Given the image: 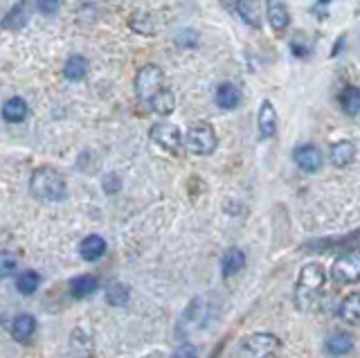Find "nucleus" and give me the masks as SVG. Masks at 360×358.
Instances as JSON below:
<instances>
[{
	"mask_svg": "<svg viewBox=\"0 0 360 358\" xmlns=\"http://www.w3.org/2000/svg\"><path fill=\"white\" fill-rule=\"evenodd\" d=\"M30 192L34 199L45 203H59L68 196V185L57 169L52 167H39L30 178Z\"/></svg>",
	"mask_w": 360,
	"mask_h": 358,
	"instance_id": "1",
	"label": "nucleus"
},
{
	"mask_svg": "<svg viewBox=\"0 0 360 358\" xmlns=\"http://www.w3.org/2000/svg\"><path fill=\"white\" fill-rule=\"evenodd\" d=\"M324 282H327V271L318 262H311L302 266L300 277H297L295 284V304L300 309H309L311 304L318 298V293L322 291Z\"/></svg>",
	"mask_w": 360,
	"mask_h": 358,
	"instance_id": "2",
	"label": "nucleus"
},
{
	"mask_svg": "<svg viewBox=\"0 0 360 358\" xmlns=\"http://www.w3.org/2000/svg\"><path fill=\"white\" fill-rule=\"evenodd\" d=\"M162 82H165V75H162V68L156 64H147L138 70L135 75V93H138L140 102L151 104V100L162 91Z\"/></svg>",
	"mask_w": 360,
	"mask_h": 358,
	"instance_id": "3",
	"label": "nucleus"
},
{
	"mask_svg": "<svg viewBox=\"0 0 360 358\" xmlns=\"http://www.w3.org/2000/svg\"><path fill=\"white\" fill-rule=\"evenodd\" d=\"M277 352L279 338L275 334H252L239 345V358H273Z\"/></svg>",
	"mask_w": 360,
	"mask_h": 358,
	"instance_id": "4",
	"label": "nucleus"
},
{
	"mask_svg": "<svg viewBox=\"0 0 360 358\" xmlns=\"http://www.w3.org/2000/svg\"><path fill=\"white\" fill-rule=\"evenodd\" d=\"M216 133L207 122H196L189 127L185 136V147L196 156H210L216 149Z\"/></svg>",
	"mask_w": 360,
	"mask_h": 358,
	"instance_id": "5",
	"label": "nucleus"
},
{
	"mask_svg": "<svg viewBox=\"0 0 360 358\" xmlns=\"http://www.w3.org/2000/svg\"><path fill=\"white\" fill-rule=\"evenodd\" d=\"M333 282L340 286L354 284L360 280V250H349V253L340 255L331 268Z\"/></svg>",
	"mask_w": 360,
	"mask_h": 358,
	"instance_id": "6",
	"label": "nucleus"
},
{
	"mask_svg": "<svg viewBox=\"0 0 360 358\" xmlns=\"http://www.w3.org/2000/svg\"><path fill=\"white\" fill-rule=\"evenodd\" d=\"M151 140L156 142L158 147L171 151V154H176L183 147V136H180L178 127L174 124H167V122H160V124H153L151 127Z\"/></svg>",
	"mask_w": 360,
	"mask_h": 358,
	"instance_id": "7",
	"label": "nucleus"
},
{
	"mask_svg": "<svg viewBox=\"0 0 360 358\" xmlns=\"http://www.w3.org/2000/svg\"><path fill=\"white\" fill-rule=\"evenodd\" d=\"M293 160H295V165L302 169V172L315 174L322 167L324 158H322V151L315 145H300V147H295V151H293Z\"/></svg>",
	"mask_w": 360,
	"mask_h": 358,
	"instance_id": "8",
	"label": "nucleus"
},
{
	"mask_svg": "<svg viewBox=\"0 0 360 358\" xmlns=\"http://www.w3.org/2000/svg\"><path fill=\"white\" fill-rule=\"evenodd\" d=\"M257 127H259V138L261 140L275 138V133H277V111H275L273 102H268V100L261 102V109H259V115H257Z\"/></svg>",
	"mask_w": 360,
	"mask_h": 358,
	"instance_id": "9",
	"label": "nucleus"
},
{
	"mask_svg": "<svg viewBox=\"0 0 360 358\" xmlns=\"http://www.w3.org/2000/svg\"><path fill=\"white\" fill-rule=\"evenodd\" d=\"M356 347V340L347 331H336V334H331L327 340H324V349H327V354L333 356V358H342L354 352Z\"/></svg>",
	"mask_w": 360,
	"mask_h": 358,
	"instance_id": "10",
	"label": "nucleus"
},
{
	"mask_svg": "<svg viewBox=\"0 0 360 358\" xmlns=\"http://www.w3.org/2000/svg\"><path fill=\"white\" fill-rule=\"evenodd\" d=\"M266 12H268V23L275 32H286L291 25V12L284 0H266Z\"/></svg>",
	"mask_w": 360,
	"mask_h": 358,
	"instance_id": "11",
	"label": "nucleus"
},
{
	"mask_svg": "<svg viewBox=\"0 0 360 358\" xmlns=\"http://www.w3.org/2000/svg\"><path fill=\"white\" fill-rule=\"evenodd\" d=\"M214 100H216V104H219V109H223V111L237 109V106L241 104V91H239V86L237 84H230V82L221 84L219 88H216Z\"/></svg>",
	"mask_w": 360,
	"mask_h": 358,
	"instance_id": "12",
	"label": "nucleus"
},
{
	"mask_svg": "<svg viewBox=\"0 0 360 358\" xmlns=\"http://www.w3.org/2000/svg\"><path fill=\"white\" fill-rule=\"evenodd\" d=\"M36 331V320L30 316V313H21V316H16L14 322H12V338L16 343H30L32 336Z\"/></svg>",
	"mask_w": 360,
	"mask_h": 358,
	"instance_id": "13",
	"label": "nucleus"
},
{
	"mask_svg": "<svg viewBox=\"0 0 360 358\" xmlns=\"http://www.w3.org/2000/svg\"><path fill=\"white\" fill-rule=\"evenodd\" d=\"M246 253H243L241 248H230L228 253L223 255L221 259V273L223 277H232V275H237L241 273L243 268H246Z\"/></svg>",
	"mask_w": 360,
	"mask_h": 358,
	"instance_id": "14",
	"label": "nucleus"
},
{
	"mask_svg": "<svg viewBox=\"0 0 360 358\" xmlns=\"http://www.w3.org/2000/svg\"><path fill=\"white\" fill-rule=\"evenodd\" d=\"M338 316L342 322H347V325H351V327L360 325V293H351L342 300Z\"/></svg>",
	"mask_w": 360,
	"mask_h": 358,
	"instance_id": "15",
	"label": "nucleus"
},
{
	"mask_svg": "<svg viewBox=\"0 0 360 358\" xmlns=\"http://www.w3.org/2000/svg\"><path fill=\"white\" fill-rule=\"evenodd\" d=\"M30 113V106L23 100V97H9V100L3 104V120L9 124H18L27 118Z\"/></svg>",
	"mask_w": 360,
	"mask_h": 358,
	"instance_id": "16",
	"label": "nucleus"
},
{
	"mask_svg": "<svg viewBox=\"0 0 360 358\" xmlns=\"http://www.w3.org/2000/svg\"><path fill=\"white\" fill-rule=\"evenodd\" d=\"M104 253H106V241L99 235H90L79 244V255L86 262H97Z\"/></svg>",
	"mask_w": 360,
	"mask_h": 358,
	"instance_id": "17",
	"label": "nucleus"
},
{
	"mask_svg": "<svg viewBox=\"0 0 360 358\" xmlns=\"http://www.w3.org/2000/svg\"><path fill=\"white\" fill-rule=\"evenodd\" d=\"M331 163L336 167H347L356 158V145L351 140H340L331 147Z\"/></svg>",
	"mask_w": 360,
	"mask_h": 358,
	"instance_id": "18",
	"label": "nucleus"
},
{
	"mask_svg": "<svg viewBox=\"0 0 360 358\" xmlns=\"http://www.w3.org/2000/svg\"><path fill=\"white\" fill-rule=\"evenodd\" d=\"M99 289V280L95 275H79L70 282V295L77 300H84Z\"/></svg>",
	"mask_w": 360,
	"mask_h": 358,
	"instance_id": "19",
	"label": "nucleus"
},
{
	"mask_svg": "<svg viewBox=\"0 0 360 358\" xmlns=\"http://www.w3.org/2000/svg\"><path fill=\"white\" fill-rule=\"evenodd\" d=\"M360 244V230L351 232V235H345L340 239H327V241H313V244H306V250H331V248H349Z\"/></svg>",
	"mask_w": 360,
	"mask_h": 358,
	"instance_id": "20",
	"label": "nucleus"
},
{
	"mask_svg": "<svg viewBox=\"0 0 360 358\" xmlns=\"http://www.w3.org/2000/svg\"><path fill=\"white\" fill-rule=\"evenodd\" d=\"M63 75H66V79H70V82H81V79L88 75V61H86V57L72 55L66 61V66H63Z\"/></svg>",
	"mask_w": 360,
	"mask_h": 358,
	"instance_id": "21",
	"label": "nucleus"
},
{
	"mask_svg": "<svg viewBox=\"0 0 360 358\" xmlns=\"http://www.w3.org/2000/svg\"><path fill=\"white\" fill-rule=\"evenodd\" d=\"M237 12H239V16L243 19V23L250 25V28H255V30L261 28V14H259L257 0H239Z\"/></svg>",
	"mask_w": 360,
	"mask_h": 358,
	"instance_id": "22",
	"label": "nucleus"
},
{
	"mask_svg": "<svg viewBox=\"0 0 360 358\" xmlns=\"http://www.w3.org/2000/svg\"><path fill=\"white\" fill-rule=\"evenodd\" d=\"M149 106L153 109V113L169 115V113H174V109H176V97H174V93L169 91V88H162V91L151 100Z\"/></svg>",
	"mask_w": 360,
	"mask_h": 358,
	"instance_id": "23",
	"label": "nucleus"
},
{
	"mask_svg": "<svg viewBox=\"0 0 360 358\" xmlns=\"http://www.w3.org/2000/svg\"><path fill=\"white\" fill-rule=\"evenodd\" d=\"M340 106L347 115H358L360 113V88L347 86L340 95Z\"/></svg>",
	"mask_w": 360,
	"mask_h": 358,
	"instance_id": "24",
	"label": "nucleus"
},
{
	"mask_svg": "<svg viewBox=\"0 0 360 358\" xmlns=\"http://www.w3.org/2000/svg\"><path fill=\"white\" fill-rule=\"evenodd\" d=\"M25 10H27V0H21L16 7H12V12H9L5 16V21H3L5 30H21L23 25L27 23V12Z\"/></svg>",
	"mask_w": 360,
	"mask_h": 358,
	"instance_id": "25",
	"label": "nucleus"
},
{
	"mask_svg": "<svg viewBox=\"0 0 360 358\" xmlns=\"http://www.w3.org/2000/svg\"><path fill=\"white\" fill-rule=\"evenodd\" d=\"M39 284H41V275L36 271H23L16 277V289L23 295H32L36 289H39Z\"/></svg>",
	"mask_w": 360,
	"mask_h": 358,
	"instance_id": "26",
	"label": "nucleus"
},
{
	"mask_svg": "<svg viewBox=\"0 0 360 358\" xmlns=\"http://www.w3.org/2000/svg\"><path fill=\"white\" fill-rule=\"evenodd\" d=\"M106 300L111 307H124L129 302V291H126L124 284H111L106 289Z\"/></svg>",
	"mask_w": 360,
	"mask_h": 358,
	"instance_id": "27",
	"label": "nucleus"
},
{
	"mask_svg": "<svg viewBox=\"0 0 360 358\" xmlns=\"http://www.w3.org/2000/svg\"><path fill=\"white\" fill-rule=\"evenodd\" d=\"M196 43H198V34H196L194 30H183V32H178V37H176V46H178V48L189 50V48H196Z\"/></svg>",
	"mask_w": 360,
	"mask_h": 358,
	"instance_id": "28",
	"label": "nucleus"
},
{
	"mask_svg": "<svg viewBox=\"0 0 360 358\" xmlns=\"http://www.w3.org/2000/svg\"><path fill=\"white\" fill-rule=\"evenodd\" d=\"M16 266H18V262H16V257H12V253H3V257H0V273H3V277H9L12 273H16Z\"/></svg>",
	"mask_w": 360,
	"mask_h": 358,
	"instance_id": "29",
	"label": "nucleus"
},
{
	"mask_svg": "<svg viewBox=\"0 0 360 358\" xmlns=\"http://www.w3.org/2000/svg\"><path fill=\"white\" fill-rule=\"evenodd\" d=\"M36 10L45 16H54L59 12V0H36Z\"/></svg>",
	"mask_w": 360,
	"mask_h": 358,
	"instance_id": "30",
	"label": "nucleus"
},
{
	"mask_svg": "<svg viewBox=\"0 0 360 358\" xmlns=\"http://www.w3.org/2000/svg\"><path fill=\"white\" fill-rule=\"evenodd\" d=\"M171 358H198V352L192 343H183L176 347V352L171 354Z\"/></svg>",
	"mask_w": 360,
	"mask_h": 358,
	"instance_id": "31",
	"label": "nucleus"
},
{
	"mask_svg": "<svg viewBox=\"0 0 360 358\" xmlns=\"http://www.w3.org/2000/svg\"><path fill=\"white\" fill-rule=\"evenodd\" d=\"M120 190H122L120 176H117V174H108V176H104V192H106V194H117Z\"/></svg>",
	"mask_w": 360,
	"mask_h": 358,
	"instance_id": "32",
	"label": "nucleus"
},
{
	"mask_svg": "<svg viewBox=\"0 0 360 358\" xmlns=\"http://www.w3.org/2000/svg\"><path fill=\"white\" fill-rule=\"evenodd\" d=\"M237 5H239V0H223L225 10H237Z\"/></svg>",
	"mask_w": 360,
	"mask_h": 358,
	"instance_id": "33",
	"label": "nucleus"
},
{
	"mask_svg": "<svg viewBox=\"0 0 360 358\" xmlns=\"http://www.w3.org/2000/svg\"><path fill=\"white\" fill-rule=\"evenodd\" d=\"M331 0H318V5H315V10H318V7H322V5H329Z\"/></svg>",
	"mask_w": 360,
	"mask_h": 358,
	"instance_id": "34",
	"label": "nucleus"
}]
</instances>
